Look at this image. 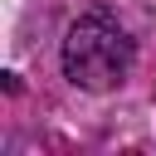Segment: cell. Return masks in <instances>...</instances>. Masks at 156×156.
Returning <instances> with one entry per match:
<instances>
[{
	"instance_id": "cell-1",
	"label": "cell",
	"mask_w": 156,
	"mask_h": 156,
	"mask_svg": "<svg viewBox=\"0 0 156 156\" xmlns=\"http://www.w3.org/2000/svg\"><path fill=\"white\" fill-rule=\"evenodd\" d=\"M132 68V39L122 24H112L107 15H83L68 39H63V73L73 88L88 93H107L127 78Z\"/></svg>"
}]
</instances>
